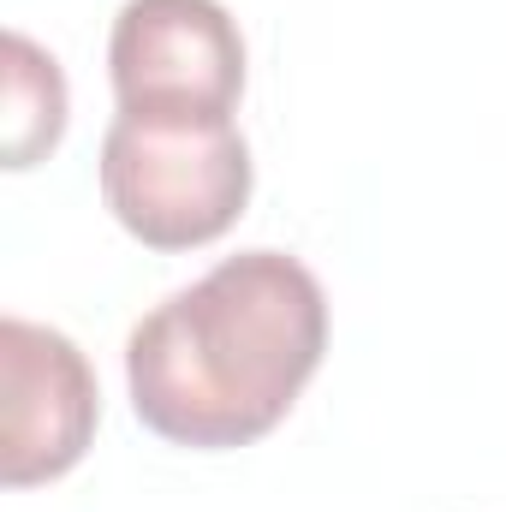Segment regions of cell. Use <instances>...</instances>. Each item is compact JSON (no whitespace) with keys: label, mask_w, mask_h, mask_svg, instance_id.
Wrapping results in <instances>:
<instances>
[{"label":"cell","mask_w":506,"mask_h":512,"mask_svg":"<svg viewBox=\"0 0 506 512\" xmlns=\"http://www.w3.org/2000/svg\"><path fill=\"white\" fill-rule=\"evenodd\" d=\"M322 352L328 298L298 256H221L131 328V411L173 447H251L292 411Z\"/></svg>","instance_id":"6da1fadb"},{"label":"cell","mask_w":506,"mask_h":512,"mask_svg":"<svg viewBox=\"0 0 506 512\" xmlns=\"http://www.w3.org/2000/svg\"><path fill=\"white\" fill-rule=\"evenodd\" d=\"M96 173L114 221L149 251L215 245L251 203V143L233 120L114 114Z\"/></svg>","instance_id":"7a4b0ae2"},{"label":"cell","mask_w":506,"mask_h":512,"mask_svg":"<svg viewBox=\"0 0 506 512\" xmlns=\"http://www.w3.org/2000/svg\"><path fill=\"white\" fill-rule=\"evenodd\" d=\"M120 114L233 120L245 96V36L221 0H126L108 36Z\"/></svg>","instance_id":"3957f363"},{"label":"cell","mask_w":506,"mask_h":512,"mask_svg":"<svg viewBox=\"0 0 506 512\" xmlns=\"http://www.w3.org/2000/svg\"><path fill=\"white\" fill-rule=\"evenodd\" d=\"M102 393L90 358L42 322L0 316V483L36 489L66 477L96 441Z\"/></svg>","instance_id":"277c9868"},{"label":"cell","mask_w":506,"mask_h":512,"mask_svg":"<svg viewBox=\"0 0 506 512\" xmlns=\"http://www.w3.org/2000/svg\"><path fill=\"white\" fill-rule=\"evenodd\" d=\"M6 60V90H0V155L12 173L36 167L42 155H54V143L66 137V72L48 48H36L24 30H6L0 42Z\"/></svg>","instance_id":"5b68a950"}]
</instances>
